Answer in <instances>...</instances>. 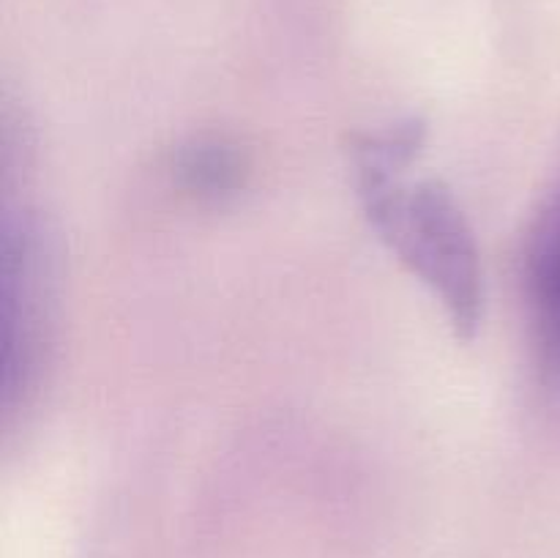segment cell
Returning a JSON list of instances; mask_svg holds the SVG:
<instances>
[{
    "label": "cell",
    "mask_w": 560,
    "mask_h": 558,
    "mask_svg": "<svg viewBox=\"0 0 560 558\" xmlns=\"http://www.w3.org/2000/svg\"><path fill=\"white\" fill-rule=\"evenodd\" d=\"M416 148V129L370 142L361 159V195L372 224L402 260L441 295L459 332H474L481 306V274L463 211L438 184L399 186L394 170Z\"/></svg>",
    "instance_id": "6da1fadb"
},
{
    "label": "cell",
    "mask_w": 560,
    "mask_h": 558,
    "mask_svg": "<svg viewBox=\"0 0 560 558\" xmlns=\"http://www.w3.org/2000/svg\"><path fill=\"white\" fill-rule=\"evenodd\" d=\"M528 288L541 348L560 370V197L545 208L530 233Z\"/></svg>",
    "instance_id": "7a4b0ae2"
},
{
    "label": "cell",
    "mask_w": 560,
    "mask_h": 558,
    "mask_svg": "<svg viewBox=\"0 0 560 558\" xmlns=\"http://www.w3.org/2000/svg\"><path fill=\"white\" fill-rule=\"evenodd\" d=\"M180 173L191 189L202 195H219L238 186L241 156L222 142H197L180 156Z\"/></svg>",
    "instance_id": "3957f363"
}]
</instances>
